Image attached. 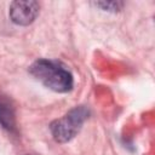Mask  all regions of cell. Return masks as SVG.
<instances>
[{
  "label": "cell",
  "instance_id": "obj_1",
  "mask_svg": "<svg viewBox=\"0 0 155 155\" xmlns=\"http://www.w3.org/2000/svg\"><path fill=\"white\" fill-rule=\"evenodd\" d=\"M29 73L46 87L56 92H68L74 85L71 73L64 64L57 61L38 59L30 65Z\"/></svg>",
  "mask_w": 155,
  "mask_h": 155
},
{
  "label": "cell",
  "instance_id": "obj_2",
  "mask_svg": "<svg viewBox=\"0 0 155 155\" xmlns=\"http://www.w3.org/2000/svg\"><path fill=\"white\" fill-rule=\"evenodd\" d=\"M87 115L88 110L85 107H76L63 117L54 120L50 126L53 138L59 143H65L74 138L80 131Z\"/></svg>",
  "mask_w": 155,
  "mask_h": 155
},
{
  "label": "cell",
  "instance_id": "obj_3",
  "mask_svg": "<svg viewBox=\"0 0 155 155\" xmlns=\"http://www.w3.org/2000/svg\"><path fill=\"white\" fill-rule=\"evenodd\" d=\"M40 5L36 1H13L10 6V18L18 25L33 23L39 15Z\"/></svg>",
  "mask_w": 155,
  "mask_h": 155
},
{
  "label": "cell",
  "instance_id": "obj_4",
  "mask_svg": "<svg viewBox=\"0 0 155 155\" xmlns=\"http://www.w3.org/2000/svg\"><path fill=\"white\" fill-rule=\"evenodd\" d=\"M0 125L7 131L16 128V114L11 101L6 96L0 94Z\"/></svg>",
  "mask_w": 155,
  "mask_h": 155
},
{
  "label": "cell",
  "instance_id": "obj_5",
  "mask_svg": "<svg viewBox=\"0 0 155 155\" xmlns=\"http://www.w3.org/2000/svg\"><path fill=\"white\" fill-rule=\"evenodd\" d=\"M94 5L101 7L104 11H113V12H115V11H119L122 7L124 4L122 2H117V1H108V2L102 1V2H94Z\"/></svg>",
  "mask_w": 155,
  "mask_h": 155
}]
</instances>
